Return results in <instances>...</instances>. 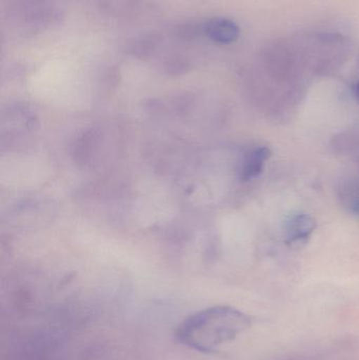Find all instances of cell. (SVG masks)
Wrapping results in <instances>:
<instances>
[{
  "label": "cell",
  "mask_w": 359,
  "mask_h": 360,
  "mask_svg": "<svg viewBox=\"0 0 359 360\" xmlns=\"http://www.w3.org/2000/svg\"><path fill=\"white\" fill-rule=\"evenodd\" d=\"M345 198L347 200V207H349V211L359 218V188H356L349 197H345Z\"/></svg>",
  "instance_id": "obj_7"
},
{
  "label": "cell",
  "mask_w": 359,
  "mask_h": 360,
  "mask_svg": "<svg viewBox=\"0 0 359 360\" xmlns=\"http://www.w3.org/2000/svg\"><path fill=\"white\" fill-rule=\"evenodd\" d=\"M315 229V219L309 214H293L285 224V241L291 248L303 247L309 241Z\"/></svg>",
  "instance_id": "obj_2"
},
{
  "label": "cell",
  "mask_w": 359,
  "mask_h": 360,
  "mask_svg": "<svg viewBox=\"0 0 359 360\" xmlns=\"http://www.w3.org/2000/svg\"><path fill=\"white\" fill-rule=\"evenodd\" d=\"M204 34L217 44H229L237 40L240 29L230 19L213 18L204 25Z\"/></svg>",
  "instance_id": "obj_4"
},
{
  "label": "cell",
  "mask_w": 359,
  "mask_h": 360,
  "mask_svg": "<svg viewBox=\"0 0 359 360\" xmlns=\"http://www.w3.org/2000/svg\"><path fill=\"white\" fill-rule=\"evenodd\" d=\"M271 150L268 147H256L249 151L240 162L238 175L242 181L255 179L263 173L266 162L271 158Z\"/></svg>",
  "instance_id": "obj_3"
},
{
  "label": "cell",
  "mask_w": 359,
  "mask_h": 360,
  "mask_svg": "<svg viewBox=\"0 0 359 360\" xmlns=\"http://www.w3.org/2000/svg\"><path fill=\"white\" fill-rule=\"evenodd\" d=\"M162 42V37L157 34H145L139 36L130 42V50L136 56H147L152 54Z\"/></svg>",
  "instance_id": "obj_5"
},
{
  "label": "cell",
  "mask_w": 359,
  "mask_h": 360,
  "mask_svg": "<svg viewBox=\"0 0 359 360\" xmlns=\"http://www.w3.org/2000/svg\"><path fill=\"white\" fill-rule=\"evenodd\" d=\"M252 325L246 313L230 306L204 309L183 319L175 331L179 344L200 353L217 352Z\"/></svg>",
  "instance_id": "obj_1"
},
{
  "label": "cell",
  "mask_w": 359,
  "mask_h": 360,
  "mask_svg": "<svg viewBox=\"0 0 359 360\" xmlns=\"http://www.w3.org/2000/svg\"><path fill=\"white\" fill-rule=\"evenodd\" d=\"M353 95H354V98H355L356 101H358V103H359V80L358 82H356L355 84H354Z\"/></svg>",
  "instance_id": "obj_8"
},
{
  "label": "cell",
  "mask_w": 359,
  "mask_h": 360,
  "mask_svg": "<svg viewBox=\"0 0 359 360\" xmlns=\"http://www.w3.org/2000/svg\"><path fill=\"white\" fill-rule=\"evenodd\" d=\"M202 33H204V25L200 27L196 23H185L178 30L179 37L187 40L195 39Z\"/></svg>",
  "instance_id": "obj_6"
}]
</instances>
